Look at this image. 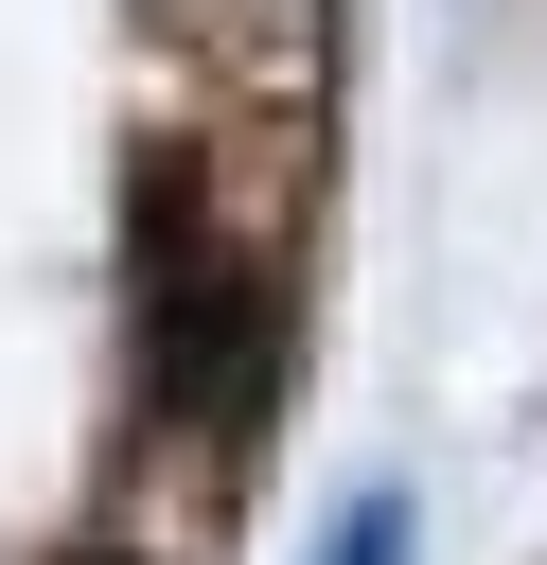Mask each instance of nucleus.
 I'll list each match as a JSON object with an SVG mask.
<instances>
[{
    "instance_id": "1",
    "label": "nucleus",
    "mask_w": 547,
    "mask_h": 565,
    "mask_svg": "<svg viewBox=\"0 0 547 565\" xmlns=\"http://www.w3.org/2000/svg\"><path fill=\"white\" fill-rule=\"evenodd\" d=\"M141 388H159V424H194L212 459H247L265 406H282V282H265L247 247H212L194 159H141Z\"/></svg>"
},
{
    "instance_id": "2",
    "label": "nucleus",
    "mask_w": 547,
    "mask_h": 565,
    "mask_svg": "<svg viewBox=\"0 0 547 565\" xmlns=\"http://www.w3.org/2000/svg\"><path fill=\"white\" fill-rule=\"evenodd\" d=\"M335 565H406V512H388V494H353V512H335Z\"/></svg>"
}]
</instances>
